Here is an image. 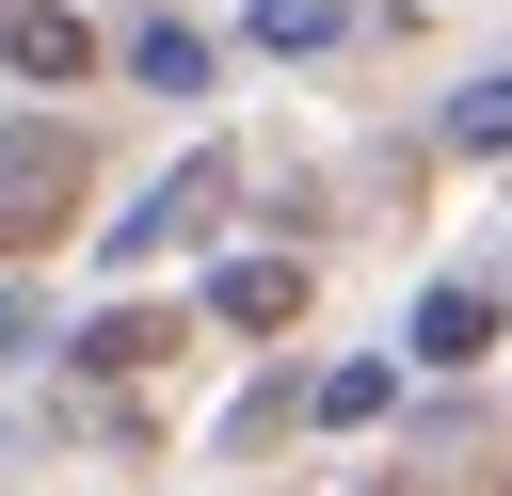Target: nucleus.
<instances>
[{"instance_id":"f257e3e1","label":"nucleus","mask_w":512,"mask_h":496,"mask_svg":"<svg viewBox=\"0 0 512 496\" xmlns=\"http://www.w3.org/2000/svg\"><path fill=\"white\" fill-rule=\"evenodd\" d=\"M64 208H80V144L64 128H0V256H32Z\"/></svg>"},{"instance_id":"f03ea898","label":"nucleus","mask_w":512,"mask_h":496,"mask_svg":"<svg viewBox=\"0 0 512 496\" xmlns=\"http://www.w3.org/2000/svg\"><path fill=\"white\" fill-rule=\"evenodd\" d=\"M208 320H224V336H288V320H304V272H288V256H224V272H208Z\"/></svg>"},{"instance_id":"7ed1b4c3","label":"nucleus","mask_w":512,"mask_h":496,"mask_svg":"<svg viewBox=\"0 0 512 496\" xmlns=\"http://www.w3.org/2000/svg\"><path fill=\"white\" fill-rule=\"evenodd\" d=\"M208 208H224V160H176V176H160V192H144V208L112 224V256H160V240H192Z\"/></svg>"},{"instance_id":"20e7f679","label":"nucleus","mask_w":512,"mask_h":496,"mask_svg":"<svg viewBox=\"0 0 512 496\" xmlns=\"http://www.w3.org/2000/svg\"><path fill=\"white\" fill-rule=\"evenodd\" d=\"M0 64H16V80H80V64H96V32H80L64 0H16V16H0Z\"/></svg>"},{"instance_id":"39448f33","label":"nucleus","mask_w":512,"mask_h":496,"mask_svg":"<svg viewBox=\"0 0 512 496\" xmlns=\"http://www.w3.org/2000/svg\"><path fill=\"white\" fill-rule=\"evenodd\" d=\"M480 336H496V288H416V352L432 368H464Z\"/></svg>"},{"instance_id":"423d86ee","label":"nucleus","mask_w":512,"mask_h":496,"mask_svg":"<svg viewBox=\"0 0 512 496\" xmlns=\"http://www.w3.org/2000/svg\"><path fill=\"white\" fill-rule=\"evenodd\" d=\"M448 144H464V160H512V64H496V80H464V96H448Z\"/></svg>"},{"instance_id":"0eeeda50","label":"nucleus","mask_w":512,"mask_h":496,"mask_svg":"<svg viewBox=\"0 0 512 496\" xmlns=\"http://www.w3.org/2000/svg\"><path fill=\"white\" fill-rule=\"evenodd\" d=\"M128 64H144L160 96H192V80H208V32H176V16H160V32H128Z\"/></svg>"},{"instance_id":"6e6552de","label":"nucleus","mask_w":512,"mask_h":496,"mask_svg":"<svg viewBox=\"0 0 512 496\" xmlns=\"http://www.w3.org/2000/svg\"><path fill=\"white\" fill-rule=\"evenodd\" d=\"M240 32H256V48H336V0H256Z\"/></svg>"},{"instance_id":"1a4fd4ad","label":"nucleus","mask_w":512,"mask_h":496,"mask_svg":"<svg viewBox=\"0 0 512 496\" xmlns=\"http://www.w3.org/2000/svg\"><path fill=\"white\" fill-rule=\"evenodd\" d=\"M144 352H160V320H144V304H112V320L80 336V368H144Z\"/></svg>"},{"instance_id":"9d476101","label":"nucleus","mask_w":512,"mask_h":496,"mask_svg":"<svg viewBox=\"0 0 512 496\" xmlns=\"http://www.w3.org/2000/svg\"><path fill=\"white\" fill-rule=\"evenodd\" d=\"M0 16H16V0H0Z\"/></svg>"}]
</instances>
